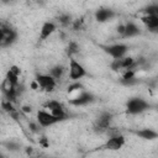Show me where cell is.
I'll list each match as a JSON object with an SVG mask.
<instances>
[{
	"label": "cell",
	"instance_id": "1",
	"mask_svg": "<svg viewBox=\"0 0 158 158\" xmlns=\"http://www.w3.org/2000/svg\"><path fill=\"white\" fill-rule=\"evenodd\" d=\"M17 41V31L9 23L2 21L0 25V47L7 48Z\"/></svg>",
	"mask_w": 158,
	"mask_h": 158
},
{
	"label": "cell",
	"instance_id": "2",
	"mask_svg": "<svg viewBox=\"0 0 158 158\" xmlns=\"http://www.w3.org/2000/svg\"><path fill=\"white\" fill-rule=\"evenodd\" d=\"M148 109H151V105L148 104V101H146L142 98L135 96V98H130L126 102V111L130 115H139L144 111H147Z\"/></svg>",
	"mask_w": 158,
	"mask_h": 158
},
{
	"label": "cell",
	"instance_id": "3",
	"mask_svg": "<svg viewBox=\"0 0 158 158\" xmlns=\"http://www.w3.org/2000/svg\"><path fill=\"white\" fill-rule=\"evenodd\" d=\"M100 48L109 54L112 59L122 58L126 56L128 51V46L125 43H112V44H100Z\"/></svg>",
	"mask_w": 158,
	"mask_h": 158
},
{
	"label": "cell",
	"instance_id": "4",
	"mask_svg": "<svg viewBox=\"0 0 158 158\" xmlns=\"http://www.w3.org/2000/svg\"><path fill=\"white\" fill-rule=\"evenodd\" d=\"M112 114L109 111H104L101 112L96 120L94 121V131L96 133H104L107 132V130L111 127V122H112Z\"/></svg>",
	"mask_w": 158,
	"mask_h": 158
},
{
	"label": "cell",
	"instance_id": "5",
	"mask_svg": "<svg viewBox=\"0 0 158 158\" xmlns=\"http://www.w3.org/2000/svg\"><path fill=\"white\" fill-rule=\"evenodd\" d=\"M36 120L38 121V123L42 126V127H49V126H53L58 122H62L64 120H62L60 117L53 115L51 111H47V110H38L37 111V116H36Z\"/></svg>",
	"mask_w": 158,
	"mask_h": 158
},
{
	"label": "cell",
	"instance_id": "6",
	"mask_svg": "<svg viewBox=\"0 0 158 158\" xmlns=\"http://www.w3.org/2000/svg\"><path fill=\"white\" fill-rule=\"evenodd\" d=\"M95 100H96V98H95L91 93L85 91V90H81L77 96L69 99V105L75 106V107L86 106V105H89V104H93Z\"/></svg>",
	"mask_w": 158,
	"mask_h": 158
},
{
	"label": "cell",
	"instance_id": "7",
	"mask_svg": "<svg viewBox=\"0 0 158 158\" xmlns=\"http://www.w3.org/2000/svg\"><path fill=\"white\" fill-rule=\"evenodd\" d=\"M88 73H86V69L73 57V58H69V78L74 81L81 79L83 77H85Z\"/></svg>",
	"mask_w": 158,
	"mask_h": 158
},
{
	"label": "cell",
	"instance_id": "8",
	"mask_svg": "<svg viewBox=\"0 0 158 158\" xmlns=\"http://www.w3.org/2000/svg\"><path fill=\"white\" fill-rule=\"evenodd\" d=\"M36 81L38 83L40 88L47 93H51L54 90L56 85H57V80L51 75V74H41L37 73L36 74Z\"/></svg>",
	"mask_w": 158,
	"mask_h": 158
},
{
	"label": "cell",
	"instance_id": "9",
	"mask_svg": "<svg viewBox=\"0 0 158 158\" xmlns=\"http://www.w3.org/2000/svg\"><path fill=\"white\" fill-rule=\"evenodd\" d=\"M125 137L120 133H112L110 135L109 139L105 142V144L102 146V148L109 149V151H118L125 146Z\"/></svg>",
	"mask_w": 158,
	"mask_h": 158
},
{
	"label": "cell",
	"instance_id": "10",
	"mask_svg": "<svg viewBox=\"0 0 158 158\" xmlns=\"http://www.w3.org/2000/svg\"><path fill=\"white\" fill-rule=\"evenodd\" d=\"M44 109H48V111H51L53 115L60 117L62 120H67V117H68L64 106L58 100H48L44 104Z\"/></svg>",
	"mask_w": 158,
	"mask_h": 158
},
{
	"label": "cell",
	"instance_id": "11",
	"mask_svg": "<svg viewBox=\"0 0 158 158\" xmlns=\"http://www.w3.org/2000/svg\"><path fill=\"white\" fill-rule=\"evenodd\" d=\"M117 16L116 11L110 9V7H100L95 11L94 14V17L98 22L100 23H104V22H107V21H111L112 19H115Z\"/></svg>",
	"mask_w": 158,
	"mask_h": 158
},
{
	"label": "cell",
	"instance_id": "12",
	"mask_svg": "<svg viewBox=\"0 0 158 158\" xmlns=\"http://www.w3.org/2000/svg\"><path fill=\"white\" fill-rule=\"evenodd\" d=\"M57 30V25L53 21H46L43 22L41 31H40V41L47 40L49 36H52Z\"/></svg>",
	"mask_w": 158,
	"mask_h": 158
},
{
	"label": "cell",
	"instance_id": "13",
	"mask_svg": "<svg viewBox=\"0 0 158 158\" xmlns=\"http://www.w3.org/2000/svg\"><path fill=\"white\" fill-rule=\"evenodd\" d=\"M139 20L151 32H158V17L152 15H143Z\"/></svg>",
	"mask_w": 158,
	"mask_h": 158
},
{
	"label": "cell",
	"instance_id": "14",
	"mask_svg": "<svg viewBox=\"0 0 158 158\" xmlns=\"http://www.w3.org/2000/svg\"><path fill=\"white\" fill-rule=\"evenodd\" d=\"M139 33H141V28L133 21H128L125 23V32L122 35L123 38H131V37L138 36Z\"/></svg>",
	"mask_w": 158,
	"mask_h": 158
},
{
	"label": "cell",
	"instance_id": "15",
	"mask_svg": "<svg viewBox=\"0 0 158 158\" xmlns=\"http://www.w3.org/2000/svg\"><path fill=\"white\" fill-rule=\"evenodd\" d=\"M133 133L142 138V139H146V141H152V139H156L158 138V132L152 130V128H142V130H137V131H133Z\"/></svg>",
	"mask_w": 158,
	"mask_h": 158
},
{
	"label": "cell",
	"instance_id": "16",
	"mask_svg": "<svg viewBox=\"0 0 158 158\" xmlns=\"http://www.w3.org/2000/svg\"><path fill=\"white\" fill-rule=\"evenodd\" d=\"M79 49L80 47L75 41H69V43L65 47V54L68 56V58H73L77 53H79Z\"/></svg>",
	"mask_w": 158,
	"mask_h": 158
},
{
	"label": "cell",
	"instance_id": "17",
	"mask_svg": "<svg viewBox=\"0 0 158 158\" xmlns=\"http://www.w3.org/2000/svg\"><path fill=\"white\" fill-rule=\"evenodd\" d=\"M64 72H65V68H64L62 64H56V65H53V67L49 69V74H51L56 80L60 79V78L63 77Z\"/></svg>",
	"mask_w": 158,
	"mask_h": 158
},
{
	"label": "cell",
	"instance_id": "18",
	"mask_svg": "<svg viewBox=\"0 0 158 158\" xmlns=\"http://www.w3.org/2000/svg\"><path fill=\"white\" fill-rule=\"evenodd\" d=\"M2 146H4L7 151H10V152H17V151H20V148H21V143H19V142H16V141H14V139L2 142Z\"/></svg>",
	"mask_w": 158,
	"mask_h": 158
},
{
	"label": "cell",
	"instance_id": "19",
	"mask_svg": "<svg viewBox=\"0 0 158 158\" xmlns=\"http://www.w3.org/2000/svg\"><path fill=\"white\" fill-rule=\"evenodd\" d=\"M14 104H15V102H12V101H10V100H7V99H5V98H4V99L1 100V109H2V111L7 112V114H10V112L15 111L16 109H15Z\"/></svg>",
	"mask_w": 158,
	"mask_h": 158
},
{
	"label": "cell",
	"instance_id": "20",
	"mask_svg": "<svg viewBox=\"0 0 158 158\" xmlns=\"http://www.w3.org/2000/svg\"><path fill=\"white\" fill-rule=\"evenodd\" d=\"M142 11L144 12V15H152V16L158 17V4L147 5L144 9H142Z\"/></svg>",
	"mask_w": 158,
	"mask_h": 158
},
{
	"label": "cell",
	"instance_id": "21",
	"mask_svg": "<svg viewBox=\"0 0 158 158\" xmlns=\"http://www.w3.org/2000/svg\"><path fill=\"white\" fill-rule=\"evenodd\" d=\"M58 22L63 27H67V26H69V25L73 23V20H72V16L70 15H68V14H60L58 16Z\"/></svg>",
	"mask_w": 158,
	"mask_h": 158
},
{
	"label": "cell",
	"instance_id": "22",
	"mask_svg": "<svg viewBox=\"0 0 158 158\" xmlns=\"http://www.w3.org/2000/svg\"><path fill=\"white\" fill-rule=\"evenodd\" d=\"M138 83H139V79L137 77H132V78H127V79H125V78L120 79V84L123 86H135Z\"/></svg>",
	"mask_w": 158,
	"mask_h": 158
},
{
	"label": "cell",
	"instance_id": "23",
	"mask_svg": "<svg viewBox=\"0 0 158 158\" xmlns=\"http://www.w3.org/2000/svg\"><path fill=\"white\" fill-rule=\"evenodd\" d=\"M19 77L20 75H17V74H15L12 70H7L6 72V77H5V79L11 84V85H17L20 81H19Z\"/></svg>",
	"mask_w": 158,
	"mask_h": 158
},
{
	"label": "cell",
	"instance_id": "24",
	"mask_svg": "<svg viewBox=\"0 0 158 158\" xmlns=\"http://www.w3.org/2000/svg\"><path fill=\"white\" fill-rule=\"evenodd\" d=\"M110 68L114 70V72H118L122 68V58H117V59H112L111 64H110Z\"/></svg>",
	"mask_w": 158,
	"mask_h": 158
},
{
	"label": "cell",
	"instance_id": "25",
	"mask_svg": "<svg viewBox=\"0 0 158 158\" xmlns=\"http://www.w3.org/2000/svg\"><path fill=\"white\" fill-rule=\"evenodd\" d=\"M81 91V90H84V86L79 83V81H75V83H73V84H70L69 86H68V93L69 94H72L73 91Z\"/></svg>",
	"mask_w": 158,
	"mask_h": 158
},
{
	"label": "cell",
	"instance_id": "26",
	"mask_svg": "<svg viewBox=\"0 0 158 158\" xmlns=\"http://www.w3.org/2000/svg\"><path fill=\"white\" fill-rule=\"evenodd\" d=\"M83 23H84V20L83 19H78V20H74L73 23H72V27L74 31H78V30H81L83 28Z\"/></svg>",
	"mask_w": 158,
	"mask_h": 158
},
{
	"label": "cell",
	"instance_id": "27",
	"mask_svg": "<svg viewBox=\"0 0 158 158\" xmlns=\"http://www.w3.org/2000/svg\"><path fill=\"white\" fill-rule=\"evenodd\" d=\"M40 126H41V125L38 123V121H36V122H33V121L28 122V130H30L31 132H33V133H38Z\"/></svg>",
	"mask_w": 158,
	"mask_h": 158
},
{
	"label": "cell",
	"instance_id": "28",
	"mask_svg": "<svg viewBox=\"0 0 158 158\" xmlns=\"http://www.w3.org/2000/svg\"><path fill=\"white\" fill-rule=\"evenodd\" d=\"M21 112L23 114H31L32 112V106H28V105H23L21 109H20Z\"/></svg>",
	"mask_w": 158,
	"mask_h": 158
},
{
	"label": "cell",
	"instance_id": "29",
	"mask_svg": "<svg viewBox=\"0 0 158 158\" xmlns=\"http://www.w3.org/2000/svg\"><path fill=\"white\" fill-rule=\"evenodd\" d=\"M40 144H41L42 147H44V148L49 146V143H48V141H47L46 137H41V138H40Z\"/></svg>",
	"mask_w": 158,
	"mask_h": 158
},
{
	"label": "cell",
	"instance_id": "30",
	"mask_svg": "<svg viewBox=\"0 0 158 158\" xmlns=\"http://www.w3.org/2000/svg\"><path fill=\"white\" fill-rule=\"evenodd\" d=\"M9 69H10V70H12V72H14L15 74H17V75H20V74H21V69H20L17 65H11Z\"/></svg>",
	"mask_w": 158,
	"mask_h": 158
},
{
	"label": "cell",
	"instance_id": "31",
	"mask_svg": "<svg viewBox=\"0 0 158 158\" xmlns=\"http://www.w3.org/2000/svg\"><path fill=\"white\" fill-rule=\"evenodd\" d=\"M123 32H125V23H121V25H118L117 26V33L118 35H123Z\"/></svg>",
	"mask_w": 158,
	"mask_h": 158
},
{
	"label": "cell",
	"instance_id": "32",
	"mask_svg": "<svg viewBox=\"0 0 158 158\" xmlns=\"http://www.w3.org/2000/svg\"><path fill=\"white\" fill-rule=\"evenodd\" d=\"M31 88H32L33 90H37V89H40V85H38V83L36 81V79H35V80L31 83Z\"/></svg>",
	"mask_w": 158,
	"mask_h": 158
},
{
	"label": "cell",
	"instance_id": "33",
	"mask_svg": "<svg viewBox=\"0 0 158 158\" xmlns=\"http://www.w3.org/2000/svg\"><path fill=\"white\" fill-rule=\"evenodd\" d=\"M26 153H27V154H31V153H32V147H27V148H26Z\"/></svg>",
	"mask_w": 158,
	"mask_h": 158
},
{
	"label": "cell",
	"instance_id": "34",
	"mask_svg": "<svg viewBox=\"0 0 158 158\" xmlns=\"http://www.w3.org/2000/svg\"><path fill=\"white\" fill-rule=\"evenodd\" d=\"M157 80H158V75H157Z\"/></svg>",
	"mask_w": 158,
	"mask_h": 158
}]
</instances>
